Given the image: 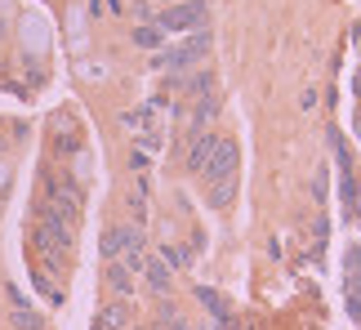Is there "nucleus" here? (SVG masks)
<instances>
[{
	"label": "nucleus",
	"mask_w": 361,
	"mask_h": 330,
	"mask_svg": "<svg viewBox=\"0 0 361 330\" xmlns=\"http://www.w3.org/2000/svg\"><path fill=\"white\" fill-rule=\"evenodd\" d=\"M210 49H214L210 27H201V32H188V36H178V45L157 49V59H152V72L183 76V72H192V67H197L201 59H210Z\"/></svg>",
	"instance_id": "1"
},
{
	"label": "nucleus",
	"mask_w": 361,
	"mask_h": 330,
	"mask_svg": "<svg viewBox=\"0 0 361 330\" xmlns=\"http://www.w3.org/2000/svg\"><path fill=\"white\" fill-rule=\"evenodd\" d=\"M157 27L165 36L201 32V27H210V5H205V0H178V5H165L157 13Z\"/></svg>",
	"instance_id": "2"
},
{
	"label": "nucleus",
	"mask_w": 361,
	"mask_h": 330,
	"mask_svg": "<svg viewBox=\"0 0 361 330\" xmlns=\"http://www.w3.org/2000/svg\"><path fill=\"white\" fill-rule=\"evenodd\" d=\"M232 174H241V143L232 134H219L214 152L201 170V183H219V178H232Z\"/></svg>",
	"instance_id": "3"
},
{
	"label": "nucleus",
	"mask_w": 361,
	"mask_h": 330,
	"mask_svg": "<svg viewBox=\"0 0 361 330\" xmlns=\"http://www.w3.org/2000/svg\"><path fill=\"white\" fill-rule=\"evenodd\" d=\"M219 107H224V103H219V94H214V90H210V94H201V99H197V107L188 112L183 143H192L197 134H205V126H210V121H219Z\"/></svg>",
	"instance_id": "4"
},
{
	"label": "nucleus",
	"mask_w": 361,
	"mask_h": 330,
	"mask_svg": "<svg viewBox=\"0 0 361 330\" xmlns=\"http://www.w3.org/2000/svg\"><path fill=\"white\" fill-rule=\"evenodd\" d=\"M170 85L183 94V99H201V94H210L219 85L214 67H197V72H183V76H170Z\"/></svg>",
	"instance_id": "5"
},
{
	"label": "nucleus",
	"mask_w": 361,
	"mask_h": 330,
	"mask_svg": "<svg viewBox=\"0 0 361 330\" xmlns=\"http://www.w3.org/2000/svg\"><path fill=\"white\" fill-rule=\"evenodd\" d=\"M103 286L116 299H134V291H138V281H134V272L125 268V259H107L103 264Z\"/></svg>",
	"instance_id": "6"
},
{
	"label": "nucleus",
	"mask_w": 361,
	"mask_h": 330,
	"mask_svg": "<svg viewBox=\"0 0 361 330\" xmlns=\"http://www.w3.org/2000/svg\"><path fill=\"white\" fill-rule=\"evenodd\" d=\"M143 286H147V291L152 295H170L174 291V268L170 264H165V259L161 255H147V264H143Z\"/></svg>",
	"instance_id": "7"
},
{
	"label": "nucleus",
	"mask_w": 361,
	"mask_h": 330,
	"mask_svg": "<svg viewBox=\"0 0 361 330\" xmlns=\"http://www.w3.org/2000/svg\"><path fill=\"white\" fill-rule=\"evenodd\" d=\"M214 143H219V134H214V130H205V134H197V139H192V143H188V157H183V170L201 178V170H205V161H210V152H214Z\"/></svg>",
	"instance_id": "8"
},
{
	"label": "nucleus",
	"mask_w": 361,
	"mask_h": 330,
	"mask_svg": "<svg viewBox=\"0 0 361 330\" xmlns=\"http://www.w3.org/2000/svg\"><path fill=\"white\" fill-rule=\"evenodd\" d=\"M237 188H241V174L219 178V183H205V201H210L214 210H232V205H237Z\"/></svg>",
	"instance_id": "9"
},
{
	"label": "nucleus",
	"mask_w": 361,
	"mask_h": 330,
	"mask_svg": "<svg viewBox=\"0 0 361 330\" xmlns=\"http://www.w3.org/2000/svg\"><path fill=\"white\" fill-rule=\"evenodd\" d=\"M339 197H343V219L348 224H357L361 219V178L348 170V174H339Z\"/></svg>",
	"instance_id": "10"
},
{
	"label": "nucleus",
	"mask_w": 361,
	"mask_h": 330,
	"mask_svg": "<svg viewBox=\"0 0 361 330\" xmlns=\"http://www.w3.org/2000/svg\"><path fill=\"white\" fill-rule=\"evenodd\" d=\"M192 299H197V304L210 312V322H219V317H228V312H232L228 299L219 295V291H210V286H192Z\"/></svg>",
	"instance_id": "11"
},
{
	"label": "nucleus",
	"mask_w": 361,
	"mask_h": 330,
	"mask_svg": "<svg viewBox=\"0 0 361 330\" xmlns=\"http://www.w3.org/2000/svg\"><path fill=\"white\" fill-rule=\"evenodd\" d=\"M103 322L112 330H125L134 322V304H130V299H107V304H103Z\"/></svg>",
	"instance_id": "12"
},
{
	"label": "nucleus",
	"mask_w": 361,
	"mask_h": 330,
	"mask_svg": "<svg viewBox=\"0 0 361 330\" xmlns=\"http://www.w3.org/2000/svg\"><path fill=\"white\" fill-rule=\"evenodd\" d=\"M49 147H54V157H59V161L76 157V152H80V130H76V126H72V130H67V126L54 130V143H49Z\"/></svg>",
	"instance_id": "13"
},
{
	"label": "nucleus",
	"mask_w": 361,
	"mask_h": 330,
	"mask_svg": "<svg viewBox=\"0 0 361 330\" xmlns=\"http://www.w3.org/2000/svg\"><path fill=\"white\" fill-rule=\"evenodd\" d=\"M161 259H165L174 272H188V268H192V250H188V245H178V241H165V245H161Z\"/></svg>",
	"instance_id": "14"
},
{
	"label": "nucleus",
	"mask_w": 361,
	"mask_h": 330,
	"mask_svg": "<svg viewBox=\"0 0 361 330\" xmlns=\"http://www.w3.org/2000/svg\"><path fill=\"white\" fill-rule=\"evenodd\" d=\"M161 40H165V32H161L157 23H138L134 27V45L138 49H161Z\"/></svg>",
	"instance_id": "15"
},
{
	"label": "nucleus",
	"mask_w": 361,
	"mask_h": 330,
	"mask_svg": "<svg viewBox=\"0 0 361 330\" xmlns=\"http://www.w3.org/2000/svg\"><path fill=\"white\" fill-rule=\"evenodd\" d=\"M9 326L13 330H45V317L32 308H9Z\"/></svg>",
	"instance_id": "16"
},
{
	"label": "nucleus",
	"mask_w": 361,
	"mask_h": 330,
	"mask_svg": "<svg viewBox=\"0 0 361 330\" xmlns=\"http://www.w3.org/2000/svg\"><path fill=\"white\" fill-rule=\"evenodd\" d=\"M125 210H130L134 228H143L147 224V192H130V197H125Z\"/></svg>",
	"instance_id": "17"
},
{
	"label": "nucleus",
	"mask_w": 361,
	"mask_h": 330,
	"mask_svg": "<svg viewBox=\"0 0 361 330\" xmlns=\"http://www.w3.org/2000/svg\"><path fill=\"white\" fill-rule=\"evenodd\" d=\"M32 286H36V295H45V299H49V304H54V308H59V304H63V295H59V291H54V286H49L45 277H40V272H32Z\"/></svg>",
	"instance_id": "18"
},
{
	"label": "nucleus",
	"mask_w": 361,
	"mask_h": 330,
	"mask_svg": "<svg viewBox=\"0 0 361 330\" xmlns=\"http://www.w3.org/2000/svg\"><path fill=\"white\" fill-rule=\"evenodd\" d=\"M174 317H178V304H174L170 295H161L157 299V317H152V322H174Z\"/></svg>",
	"instance_id": "19"
},
{
	"label": "nucleus",
	"mask_w": 361,
	"mask_h": 330,
	"mask_svg": "<svg viewBox=\"0 0 361 330\" xmlns=\"http://www.w3.org/2000/svg\"><path fill=\"white\" fill-rule=\"evenodd\" d=\"M121 126H152V112H147V107H134V112H121Z\"/></svg>",
	"instance_id": "20"
},
{
	"label": "nucleus",
	"mask_w": 361,
	"mask_h": 330,
	"mask_svg": "<svg viewBox=\"0 0 361 330\" xmlns=\"http://www.w3.org/2000/svg\"><path fill=\"white\" fill-rule=\"evenodd\" d=\"M343 264H348V272H361V241L348 245V259H343Z\"/></svg>",
	"instance_id": "21"
},
{
	"label": "nucleus",
	"mask_w": 361,
	"mask_h": 330,
	"mask_svg": "<svg viewBox=\"0 0 361 330\" xmlns=\"http://www.w3.org/2000/svg\"><path fill=\"white\" fill-rule=\"evenodd\" d=\"M5 299H9L13 308H32V304H27V295L18 291V286H5Z\"/></svg>",
	"instance_id": "22"
},
{
	"label": "nucleus",
	"mask_w": 361,
	"mask_h": 330,
	"mask_svg": "<svg viewBox=\"0 0 361 330\" xmlns=\"http://www.w3.org/2000/svg\"><path fill=\"white\" fill-rule=\"evenodd\" d=\"M312 197L326 201V170H317V178H312Z\"/></svg>",
	"instance_id": "23"
},
{
	"label": "nucleus",
	"mask_w": 361,
	"mask_h": 330,
	"mask_svg": "<svg viewBox=\"0 0 361 330\" xmlns=\"http://www.w3.org/2000/svg\"><path fill=\"white\" fill-rule=\"evenodd\" d=\"M312 237H317V245H326V237H330V224H326V219H317V224H312Z\"/></svg>",
	"instance_id": "24"
},
{
	"label": "nucleus",
	"mask_w": 361,
	"mask_h": 330,
	"mask_svg": "<svg viewBox=\"0 0 361 330\" xmlns=\"http://www.w3.org/2000/svg\"><path fill=\"white\" fill-rule=\"evenodd\" d=\"M130 170L134 174H147V157L143 152H130Z\"/></svg>",
	"instance_id": "25"
},
{
	"label": "nucleus",
	"mask_w": 361,
	"mask_h": 330,
	"mask_svg": "<svg viewBox=\"0 0 361 330\" xmlns=\"http://www.w3.org/2000/svg\"><path fill=\"white\" fill-rule=\"evenodd\" d=\"M90 330H112V326H107V322H103V312H99V317L90 322Z\"/></svg>",
	"instance_id": "26"
},
{
	"label": "nucleus",
	"mask_w": 361,
	"mask_h": 330,
	"mask_svg": "<svg viewBox=\"0 0 361 330\" xmlns=\"http://www.w3.org/2000/svg\"><path fill=\"white\" fill-rule=\"evenodd\" d=\"M348 286H353V291L361 295V272H353V281H348Z\"/></svg>",
	"instance_id": "27"
},
{
	"label": "nucleus",
	"mask_w": 361,
	"mask_h": 330,
	"mask_svg": "<svg viewBox=\"0 0 361 330\" xmlns=\"http://www.w3.org/2000/svg\"><path fill=\"white\" fill-rule=\"evenodd\" d=\"M147 330H170V322H152V326H147Z\"/></svg>",
	"instance_id": "28"
},
{
	"label": "nucleus",
	"mask_w": 361,
	"mask_h": 330,
	"mask_svg": "<svg viewBox=\"0 0 361 330\" xmlns=\"http://www.w3.org/2000/svg\"><path fill=\"white\" fill-rule=\"evenodd\" d=\"M5 36H9V23H5V18H0V40H5Z\"/></svg>",
	"instance_id": "29"
},
{
	"label": "nucleus",
	"mask_w": 361,
	"mask_h": 330,
	"mask_svg": "<svg viewBox=\"0 0 361 330\" xmlns=\"http://www.w3.org/2000/svg\"><path fill=\"white\" fill-rule=\"evenodd\" d=\"M152 5H161V9H165V5H178V0H152Z\"/></svg>",
	"instance_id": "30"
},
{
	"label": "nucleus",
	"mask_w": 361,
	"mask_h": 330,
	"mask_svg": "<svg viewBox=\"0 0 361 330\" xmlns=\"http://www.w3.org/2000/svg\"><path fill=\"white\" fill-rule=\"evenodd\" d=\"M0 72H5V59H0Z\"/></svg>",
	"instance_id": "31"
},
{
	"label": "nucleus",
	"mask_w": 361,
	"mask_h": 330,
	"mask_svg": "<svg viewBox=\"0 0 361 330\" xmlns=\"http://www.w3.org/2000/svg\"><path fill=\"white\" fill-rule=\"evenodd\" d=\"M134 330H143V326H134Z\"/></svg>",
	"instance_id": "32"
},
{
	"label": "nucleus",
	"mask_w": 361,
	"mask_h": 330,
	"mask_svg": "<svg viewBox=\"0 0 361 330\" xmlns=\"http://www.w3.org/2000/svg\"><path fill=\"white\" fill-rule=\"evenodd\" d=\"M357 134H361V126H357Z\"/></svg>",
	"instance_id": "33"
}]
</instances>
